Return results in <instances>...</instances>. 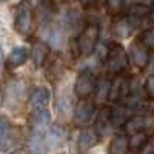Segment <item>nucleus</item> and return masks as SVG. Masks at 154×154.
I'll return each instance as SVG.
<instances>
[{"mask_svg": "<svg viewBox=\"0 0 154 154\" xmlns=\"http://www.w3.org/2000/svg\"><path fill=\"white\" fill-rule=\"evenodd\" d=\"M14 29L20 35H29L32 31V11L28 5H20L16 11Z\"/></svg>", "mask_w": 154, "mask_h": 154, "instance_id": "obj_4", "label": "nucleus"}, {"mask_svg": "<svg viewBox=\"0 0 154 154\" xmlns=\"http://www.w3.org/2000/svg\"><path fill=\"white\" fill-rule=\"evenodd\" d=\"M82 2V5H85V6H88V5H91V3H94L96 0H80Z\"/></svg>", "mask_w": 154, "mask_h": 154, "instance_id": "obj_33", "label": "nucleus"}, {"mask_svg": "<svg viewBox=\"0 0 154 154\" xmlns=\"http://www.w3.org/2000/svg\"><path fill=\"white\" fill-rule=\"evenodd\" d=\"M28 59H29V53H28L26 48H23V46L14 48L6 59V68L8 69H16V68L25 65Z\"/></svg>", "mask_w": 154, "mask_h": 154, "instance_id": "obj_13", "label": "nucleus"}, {"mask_svg": "<svg viewBox=\"0 0 154 154\" xmlns=\"http://www.w3.org/2000/svg\"><path fill=\"white\" fill-rule=\"evenodd\" d=\"M3 100H5V94H3V91L0 89V106L3 105Z\"/></svg>", "mask_w": 154, "mask_h": 154, "instance_id": "obj_34", "label": "nucleus"}, {"mask_svg": "<svg viewBox=\"0 0 154 154\" xmlns=\"http://www.w3.org/2000/svg\"><path fill=\"white\" fill-rule=\"evenodd\" d=\"M12 133V123L6 116H0V149L8 146Z\"/></svg>", "mask_w": 154, "mask_h": 154, "instance_id": "obj_20", "label": "nucleus"}, {"mask_svg": "<svg viewBox=\"0 0 154 154\" xmlns=\"http://www.w3.org/2000/svg\"><path fill=\"white\" fill-rule=\"evenodd\" d=\"M49 122H51V112L46 108L45 109L34 111L32 117H31L32 133H45L46 128L49 126Z\"/></svg>", "mask_w": 154, "mask_h": 154, "instance_id": "obj_12", "label": "nucleus"}, {"mask_svg": "<svg viewBox=\"0 0 154 154\" xmlns=\"http://www.w3.org/2000/svg\"><path fill=\"white\" fill-rule=\"evenodd\" d=\"M128 117H130V112L125 105H114L109 109V122L114 126H122Z\"/></svg>", "mask_w": 154, "mask_h": 154, "instance_id": "obj_16", "label": "nucleus"}, {"mask_svg": "<svg viewBox=\"0 0 154 154\" xmlns=\"http://www.w3.org/2000/svg\"><path fill=\"white\" fill-rule=\"evenodd\" d=\"M143 91H145V94H146L148 99L154 100V74H149L146 79H145Z\"/></svg>", "mask_w": 154, "mask_h": 154, "instance_id": "obj_28", "label": "nucleus"}, {"mask_svg": "<svg viewBox=\"0 0 154 154\" xmlns=\"http://www.w3.org/2000/svg\"><path fill=\"white\" fill-rule=\"evenodd\" d=\"M2 57H3V53H2V46H0V65H2Z\"/></svg>", "mask_w": 154, "mask_h": 154, "instance_id": "obj_35", "label": "nucleus"}, {"mask_svg": "<svg viewBox=\"0 0 154 154\" xmlns=\"http://www.w3.org/2000/svg\"><path fill=\"white\" fill-rule=\"evenodd\" d=\"M45 136V142L46 146L49 149H54L59 148L63 142H65V137H66V130L62 123H53L46 128V131L43 133Z\"/></svg>", "mask_w": 154, "mask_h": 154, "instance_id": "obj_7", "label": "nucleus"}, {"mask_svg": "<svg viewBox=\"0 0 154 154\" xmlns=\"http://www.w3.org/2000/svg\"><path fill=\"white\" fill-rule=\"evenodd\" d=\"M57 109H59V112H62V114L69 112V111H71V102H69V99H66V97L59 99V102H57Z\"/></svg>", "mask_w": 154, "mask_h": 154, "instance_id": "obj_29", "label": "nucleus"}, {"mask_svg": "<svg viewBox=\"0 0 154 154\" xmlns=\"http://www.w3.org/2000/svg\"><path fill=\"white\" fill-rule=\"evenodd\" d=\"M49 99H51V91L46 86H37L34 88L31 94H29V106L34 111L38 109H45L49 103Z\"/></svg>", "mask_w": 154, "mask_h": 154, "instance_id": "obj_8", "label": "nucleus"}, {"mask_svg": "<svg viewBox=\"0 0 154 154\" xmlns=\"http://www.w3.org/2000/svg\"><path fill=\"white\" fill-rule=\"evenodd\" d=\"M12 154H28V151L23 149V148H19V149H16V151H12Z\"/></svg>", "mask_w": 154, "mask_h": 154, "instance_id": "obj_32", "label": "nucleus"}, {"mask_svg": "<svg viewBox=\"0 0 154 154\" xmlns=\"http://www.w3.org/2000/svg\"><path fill=\"white\" fill-rule=\"evenodd\" d=\"M133 28H134V25H133V20L130 17H120L112 23V32L119 38L130 37L133 32Z\"/></svg>", "mask_w": 154, "mask_h": 154, "instance_id": "obj_15", "label": "nucleus"}, {"mask_svg": "<svg viewBox=\"0 0 154 154\" xmlns=\"http://www.w3.org/2000/svg\"><path fill=\"white\" fill-rule=\"evenodd\" d=\"M96 133L99 134V137L102 136H106L111 130V122H109V109H103L100 111L97 116V120H96Z\"/></svg>", "mask_w": 154, "mask_h": 154, "instance_id": "obj_21", "label": "nucleus"}, {"mask_svg": "<svg viewBox=\"0 0 154 154\" xmlns=\"http://www.w3.org/2000/svg\"><path fill=\"white\" fill-rule=\"evenodd\" d=\"M148 117L145 116H140V114H136V116H130L126 119V122L122 125L123 126V134L126 136H131V134H136V133H140V131H145L148 128Z\"/></svg>", "mask_w": 154, "mask_h": 154, "instance_id": "obj_11", "label": "nucleus"}, {"mask_svg": "<svg viewBox=\"0 0 154 154\" xmlns=\"http://www.w3.org/2000/svg\"><path fill=\"white\" fill-rule=\"evenodd\" d=\"M106 66L108 69L114 74H123L126 69H128V56L125 53V49L122 45L119 43H111L108 45V54H106Z\"/></svg>", "mask_w": 154, "mask_h": 154, "instance_id": "obj_2", "label": "nucleus"}, {"mask_svg": "<svg viewBox=\"0 0 154 154\" xmlns=\"http://www.w3.org/2000/svg\"><path fill=\"white\" fill-rule=\"evenodd\" d=\"M143 2H148V0H142V2H140V3H143Z\"/></svg>", "mask_w": 154, "mask_h": 154, "instance_id": "obj_36", "label": "nucleus"}, {"mask_svg": "<svg viewBox=\"0 0 154 154\" xmlns=\"http://www.w3.org/2000/svg\"><path fill=\"white\" fill-rule=\"evenodd\" d=\"M99 37H100V26L97 23L91 22V23H86L83 29L80 31V34L77 35V40H75V46H77V53L82 57H89L94 54V49L96 45L99 42Z\"/></svg>", "mask_w": 154, "mask_h": 154, "instance_id": "obj_1", "label": "nucleus"}, {"mask_svg": "<svg viewBox=\"0 0 154 154\" xmlns=\"http://www.w3.org/2000/svg\"><path fill=\"white\" fill-rule=\"evenodd\" d=\"M139 152L140 154H154V142H148Z\"/></svg>", "mask_w": 154, "mask_h": 154, "instance_id": "obj_30", "label": "nucleus"}, {"mask_svg": "<svg viewBox=\"0 0 154 154\" xmlns=\"http://www.w3.org/2000/svg\"><path fill=\"white\" fill-rule=\"evenodd\" d=\"M140 43H142L143 46H146L148 49H152L154 48V26L143 31V34L140 35Z\"/></svg>", "mask_w": 154, "mask_h": 154, "instance_id": "obj_25", "label": "nucleus"}, {"mask_svg": "<svg viewBox=\"0 0 154 154\" xmlns=\"http://www.w3.org/2000/svg\"><path fill=\"white\" fill-rule=\"evenodd\" d=\"M97 79L91 69H82L77 72L75 75V80H74V86H72V91L74 96L79 97V99H88L94 93V88H96Z\"/></svg>", "mask_w": 154, "mask_h": 154, "instance_id": "obj_3", "label": "nucleus"}, {"mask_svg": "<svg viewBox=\"0 0 154 154\" xmlns=\"http://www.w3.org/2000/svg\"><path fill=\"white\" fill-rule=\"evenodd\" d=\"M148 17L151 19V22H154V3L149 6V12H148Z\"/></svg>", "mask_w": 154, "mask_h": 154, "instance_id": "obj_31", "label": "nucleus"}, {"mask_svg": "<svg viewBox=\"0 0 154 154\" xmlns=\"http://www.w3.org/2000/svg\"><path fill=\"white\" fill-rule=\"evenodd\" d=\"M49 48H54V49H59L63 43V34L60 31L59 26H51L48 29V42Z\"/></svg>", "mask_w": 154, "mask_h": 154, "instance_id": "obj_23", "label": "nucleus"}, {"mask_svg": "<svg viewBox=\"0 0 154 154\" xmlns=\"http://www.w3.org/2000/svg\"><path fill=\"white\" fill-rule=\"evenodd\" d=\"M130 94V82L123 79L122 74H117L109 80V91H108V102H119Z\"/></svg>", "mask_w": 154, "mask_h": 154, "instance_id": "obj_6", "label": "nucleus"}, {"mask_svg": "<svg viewBox=\"0 0 154 154\" xmlns=\"http://www.w3.org/2000/svg\"><path fill=\"white\" fill-rule=\"evenodd\" d=\"M128 151H130V146H128L126 134H117L111 139L109 154H128Z\"/></svg>", "mask_w": 154, "mask_h": 154, "instance_id": "obj_17", "label": "nucleus"}, {"mask_svg": "<svg viewBox=\"0 0 154 154\" xmlns=\"http://www.w3.org/2000/svg\"><path fill=\"white\" fill-rule=\"evenodd\" d=\"M48 146L43 133H32L29 137V152L31 154H46Z\"/></svg>", "mask_w": 154, "mask_h": 154, "instance_id": "obj_18", "label": "nucleus"}, {"mask_svg": "<svg viewBox=\"0 0 154 154\" xmlns=\"http://www.w3.org/2000/svg\"><path fill=\"white\" fill-rule=\"evenodd\" d=\"M148 142H149V137L145 131L131 134L130 137H128V146H130V149H133V151H140Z\"/></svg>", "mask_w": 154, "mask_h": 154, "instance_id": "obj_22", "label": "nucleus"}, {"mask_svg": "<svg viewBox=\"0 0 154 154\" xmlns=\"http://www.w3.org/2000/svg\"><path fill=\"white\" fill-rule=\"evenodd\" d=\"M49 53H51V48L46 42L43 40H37L32 48H31V53H29V57L34 63V66L37 68H42L45 63L48 62V57H49Z\"/></svg>", "mask_w": 154, "mask_h": 154, "instance_id": "obj_9", "label": "nucleus"}, {"mask_svg": "<svg viewBox=\"0 0 154 154\" xmlns=\"http://www.w3.org/2000/svg\"><path fill=\"white\" fill-rule=\"evenodd\" d=\"M148 12H149V6L146 3H136L128 11V17L131 20H140L148 17Z\"/></svg>", "mask_w": 154, "mask_h": 154, "instance_id": "obj_24", "label": "nucleus"}, {"mask_svg": "<svg viewBox=\"0 0 154 154\" xmlns=\"http://www.w3.org/2000/svg\"><path fill=\"white\" fill-rule=\"evenodd\" d=\"M79 20H80V14L75 9H69L66 12V16H65V25H66L68 28H71V29L75 28L77 23H79Z\"/></svg>", "mask_w": 154, "mask_h": 154, "instance_id": "obj_27", "label": "nucleus"}, {"mask_svg": "<svg viewBox=\"0 0 154 154\" xmlns=\"http://www.w3.org/2000/svg\"><path fill=\"white\" fill-rule=\"evenodd\" d=\"M72 117L74 123L79 126H83L88 122H91L94 117V103L88 99H79L72 109Z\"/></svg>", "mask_w": 154, "mask_h": 154, "instance_id": "obj_5", "label": "nucleus"}, {"mask_svg": "<svg viewBox=\"0 0 154 154\" xmlns=\"http://www.w3.org/2000/svg\"><path fill=\"white\" fill-rule=\"evenodd\" d=\"M108 91H109V80L106 77H100L96 83L94 93H96V103L103 105L108 102Z\"/></svg>", "mask_w": 154, "mask_h": 154, "instance_id": "obj_19", "label": "nucleus"}, {"mask_svg": "<svg viewBox=\"0 0 154 154\" xmlns=\"http://www.w3.org/2000/svg\"><path fill=\"white\" fill-rule=\"evenodd\" d=\"M105 5H106V9H108L109 14L116 16L122 11V8L125 5V0H106Z\"/></svg>", "mask_w": 154, "mask_h": 154, "instance_id": "obj_26", "label": "nucleus"}, {"mask_svg": "<svg viewBox=\"0 0 154 154\" xmlns=\"http://www.w3.org/2000/svg\"><path fill=\"white\" fill-rule=\"evenodd\" d=\"M130 54H131V59H133V63L140 68V69H143L149 65V49L146 46H143L140 42H136L131 45V49H130Z\"/></svg>", "mask_w": 154, "mask_h": 154, "instance_id": "obj_10", "label": "nucleus"}, {"mask_svg": "<svg viewBox=\"0 0 154 154\" xmlns=\"http://www.w3.org/2000/svg\"><path fill=\"white\" fill-rule=\"evenodd\" d=\"M99 134L96 133L94 128H85L79 136V148L80 151H89L91 148H94L99 143Z\"/></svg>", "mask_w": 154, "mask_h": 154, "instance_id": "obj_14", "label": "nucleus"}]
</instances>
